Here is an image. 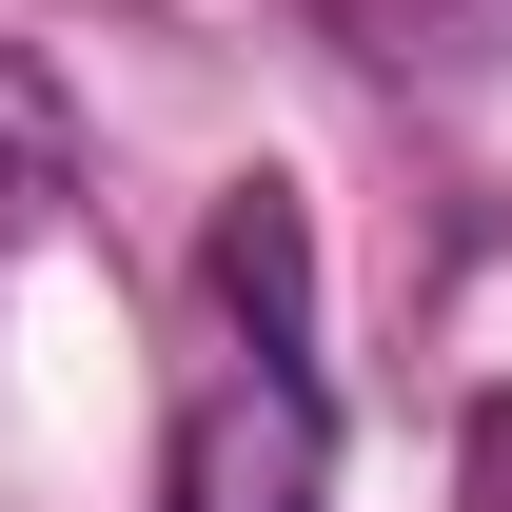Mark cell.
<instances>
[{
	"instance_id": "obj_2",
	"label": "cell",
	"mask_w": 512,
	"mask_h": 512,
	"mask_svg": "<svg viewBox=\"0 0 512 512\" xmlns=\"http://www.w3.org/2000/svg\"><path fill=\"white\" fill-rule=\"evenodd\" d=\"M40 197H60V79H40L20 40H0V237H20Z\"/></svg>"
},
{
	"instance_id": "obj_3",
	"label": "cell",
	"mask_w": 512,
	"mask_h": 512,
	"mask_svg": "<svg viewBox=\"0 0 512 512\" xmlns=\"http://www.w3.org/2000/svg\"><path fill=\"white\" fill-rule=\"evenodd\" d=\"M453 512H512V394L473 414V453H453Z\"/></svg>"
},
{
	"instance_id": "obj_1",
	"label": "cell",
	"mask_w": 512,
	"mask_h": 512,
	"mask_svg": "<svg viewBox=\"0 0 512 512\" xmlns=\"http://www.w3.org/2000/svg\"><path fill=\"white\" fill-rule=\"evenodd\" d=\"M296 296H316V237H296L276 178H237V197H217V316H237V355L197 375L158 512H335V394H316Z\"/></svg>"
}]
</instances>
